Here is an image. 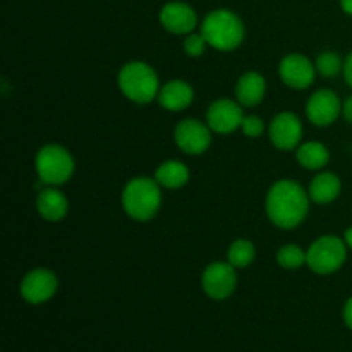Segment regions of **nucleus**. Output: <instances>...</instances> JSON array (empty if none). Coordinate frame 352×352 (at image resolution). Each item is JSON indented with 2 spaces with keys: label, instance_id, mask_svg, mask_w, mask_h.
Listing matches in <instances>:
<instances>
[{
  "label": "nucleus",
  "instance_id": "f257e3e1",
  "mask_svg": "<svg viewBox=\"0 0 352 352\" xmlns=\"http://www.w3.org/2000/svg\"><path fill=\"white\" fill-rule=\"evenodd\" d=\"M309 208L305 189L294 181H278L270 188L267 196V215L280 229H294Z\"/></svg>",
  "mask_w": 352,
  "mask_h": 352
},
{
  "label": "nucleus",
  "instance_id": "f03ea898",
  "mask_svg": "<svg viewBox=\"0 0 352 352\" xmlns=\"http://www.w3.org/2000/svg\"><path fill=\"white\" fill-rule=\"evenodd\" d=\"M201 34L206 43L222 52L236 50L244 40V24L227 9H217L205 17Z\"/></svg>",
  "mask_w": 352,
  "mask_h": 352
},
{
  "label": "nucleus",
  "instance_id": "7ed1b4c3",
  "mask_svg": "<svg viewBox=\"0 0 352 352\" xmlns=\"http://www.w3.org/2000/svg\"><path fill=\"white\" fill-rule=\"evenodd\" d=\"M160 184L148 177L133 179L122 192V206L127 215L140 222L151 220L160 210Z\"/></svg>",
  "mask_w": 352,
  "mask_h": 352
},
{
  "label": "nucleus",
  "instance_id": "20e7f679",
  "mask_svg": "<svg viewBox=\"0 0 352 352\" xmlns=\"http://www.w3.org/2000/svg\"><path fill=\"white\" fill-rule=\"evenodd\" d=\"M120 91L133 102L150 103L160 93L157 72L144 62H129L119 72Z\"/></svg>",
  "mask_w": 352,
  "mask_h": 352
},
{
  "label": "nucleus",
  "instance_id": "39448f33",
  "mask_svg": "<svg viewBox=\"0 0 352 352\" xmlns=\"http://www.w3.org/2000/svg\"><path fill=\"white\" fill-rule=\"evenodd\" d=\"M36 172L40 181L45 184L60 186L71 179L74 172V160L65 148L48 144L38 151Z\"/></svg>",
  "mask_w": 352,
  "mask_h": 352
},
{
  "label": "nucleus",
  "instance_id": "423d86ee",
  "mask_svg": "<svg viewBox=\"0 0 352 352\" xmlns=\"http://www.w3.org/2000/svg\"><path fill=\"white\" fill-rule=\"evenodd\" d=\"M347 258L346 241L336 236L320 237L309 246L306 253V263L313 272L320 275H329L339 270Z\"/></svg>",
  "mask_w": 352,
  "mask_h": 352
},
{
  "label": "nucleus",
  "instance_id": "0eeeda50",
  "mask_svg": "<svg viewBox=\"0 0 352 352\" xmlns=\"http://www.w3.org/2000/svg\"><path fill=\"white\" fill-rule=\"evenodd\" d=\"M203 291L212 299H227L237 285V275L230 263H212L203 272Z\"/></svg>",
  "mask_w": 352,
  "mask_h": 352
},
{
  "label": "nucleus",
  "instance_id": "6e6552de",
  "mask_svg": "<svg viewBox=\"0 0 352 352\" xmlns=\"http://www.w3.org/2000/svg\"><path fill=\"white\" fill-rule=\"evenodd\" d=\"M244 113L241 103L232 100H217L206 112V124L213 133L229 134L243 126Z\"/></svg>",
  "mask_w": 352,
  "mask_h": 352
},
{
  "label": "nucleus",
  "instance_id": "1a4fd4ad",
  "mask_svg": "<svg viewBox=\"0 0 352 352\" xmlns=\"http://www.w3.org/2000/svg\"><path fill=\"white\" fill-rule=\"evenodd\" d=\"M210 127L205 126L203 122L196 119H184L179 122L175 127V143L181 148L184 153L188 155H201L203 151L208 150L210 141H212V134H210Z\"/></svg>",
  "mask_w": 352,
  "mask_h": 352
},
{
  "label": "nucleus",
  "instance_id": "9d476101",
  "mask_svg": "<svg viewBox=\"0 0 352 352\" xmlns=\"http://www.w3.org/2000/svg\"><path fill=\"white\" fill-rule=\"evenodd\" d=\"M57 285V277L50 270L36 268L30 272L21 282V296L31 305H41L54 298Z\"/></svg>",
  "mask_w": 352,
  "mask_h": 352
},
{
  "label": "nucleus",
  "instance_id": "9b49d317",
  "mask_svg": "<svg viewBox=\"0 0 352 352\" xmlns=\"http://www.w3.org/2000/svg\"><path fill=\"white\" fill-rule=\"evenodd\" d=\"M342 112V105H340L339 96L330 89H320L311 98L308 100L306 105V116L311 120L315 126L325 127L330 126L337 120V117Z\"/></svg>",
  "mask_w": 352,
  "mask_h": 352
},
{
  "label": "nucleus",
  "instance_id": "f8f14e48",
  "mask_svg": "<svg viewBox=\"0 0 352 352\" xmlns=\"http://www.w3.org/2000/svg\"><path fill=\"white\" fill-rule=\"evenodd\" d=\"M302 138V124L291 112L278 113L270 124V140L278 150H294Z\"/></svg>",
  "mask_w": 352,
  "mask_h": 352
},
{
  "label": "nucleus",
  "instance_id": "ddd939ff",
  "mask_svg": "<svg viewBox=\"0 0 352 352\" xmlns=\"http://www.w3.org/2000/svg\"><path fill=\"white\" fill-rule=\"evenodd\" d=\"M278 72H280L282 81L294 89H306L315 81V65L308 57L299 54L287 55L280 62Z\"/></svg>",
  "mask_w": 352,
  "mask_h": 352
},
{
  "label": "nucleus",
  "instance_id": "4468645a",
  "mask_svg": "<svg viewBox=\"0 0 352 352\" xmlns=\"http://www.w3.org/2000/svg\"><path fill=\"white\" fill-rule=\"evenodd\" d=\"M160 23L174 34H189L196 28V12L184 2H170L160 10Z\"/></svg>",
  "mask_w": 352,
  "mask_h": 352
},
{
  "label": "nucleus",
  "instance_id": "2eb2a0df",
  "mask_svg": "<svg viewBox=\"0 0 352 352\" xmlns=\"http://www.w3.org/2000/svg\"><path fill=\"white\" fill-rule=\"evenodd\" d=\"M195 98V91L191 86L181 79H174L168 81L164 88L158 93V102L164 109L172 110V112H179V110L188 109Z\"/></svg>",
  "mask_w": 352,
  "mask_h": 352
},
{
  "label": "nucleus",
  "instance_id": "dca6fc26",
  "mask_svg": "<svg viewBox=\"0 0 352 352\" xmlns=\"http://www.w3.org/2000/svg\"><path fill=\"white\" fill-rule=\"evenodd\" d=\"M265 91H267V82L265 78L258 72H246L241 76L236 86L237 102L243 107H256L263 100Z\"/></svg>",
  "mask_w": 352,
  "mask_h": 352
},
{
  "label": "nucleus",
  "instance_id": "f3484780",
  "mask_svg": "<svg viewBox=\"0 0 352 352\" xmlns=\"http://www.w3.org/2000/svg\"><path fill=\"white\" fill-rule=\"evenodd\" d=\"M36 206L40 215L48 222H58L65 217L69 208V203L65 196L55 188H47L40 191L36 199Z\"/></svg>",
  "mask_w": 352,
  "mask_h": 352
},
{
  "label": "nucleus",
  "instance_id": "a211bd4d",
  "mask_svg": "<svg viewBox=\"0 0 352 352\" xmlns=\"http://www.w3.org/2000/svg\"><path fill=\"white\" fill-rule=\"evenodd\" d=\"M340 179L332 172L316 175L309 186V198L318 205H329L340 195Z\"/></svg>",
  "mask_w": 352,
  "mask_h": 352
},
{
  "label": "nucleus",
  "instance_id": "6ab92c4d",
  "mask_svg": "<svg viewBox=\"0 0 352 352\" xmlns=\"http://www.w3.org/2000/svg\"><path fill=\"white\" fill-rule=\"evenodd\" d=\"M155 181L167 189H179L189 181V170L184 164L177 160H168L158 167Z\"/></svg>",
  "mask_w": 352,
  "mask_h": 352
},
{
  "label": "nucleus",
  "instance_id": "aec40b11",
  "mask_svg": "<svg viewBox=\"0 0 352 352\" xmlns=\"http://www.w3.org/2000/svg\"><path fill=\"white\" fill-rule=\"evenodd\" d=\"M330 153L325 148V144L309 141V143L301 144L298 148V162L308 170H318L329 164Z\"/></svg>",
  "mask_w": 352,
  "mask_h": 352
},
{
  "label": "nucleus",
  "instance_id": "412c9836",
  "mask_svg": "<svg viewBox=\"0 0 352 352\" xmlns=\"http://www.w3.org/2000/svg\"><path fill=\"white\" fill-rule=\"evenodd\" d=\"M254 254H256V251H254L253 243L246 239H239L230 244L227 258H229V263L234 268H244L253 263Z\"/></svg>",
  "mask_w": 352,
  "mask_h": 352
},
{
  "label": "nucleus",
  "instance_id": "4be33fe9",
  "mask_svg": "<svg viewBox=\"0 0 352 352\" xmlns=\"http://www.w3.org/2000/svg\"><path fill=\"white\" fill-rule=\"evenodd\" d=\"M277 261L280 267L287 268V270H296L306 263V253L296 244H287L278 250Z\"/></svg>",
  "mask_w": 352,
  "mask_h": 352
},
{
  "label": "nucleus",
  "instance_id": "5701e85b",
  "mask_svg": "<svg viewBox=\"0 0 352 352\" xmlns=\"http://www.w3.org/2000/svg\"><path fill=\"white\" fill-rule=\"evenodd\" d=\"M316 69L325 78H336L344 71L342 58L336 54V52H323L318 58H316Z\"/></svg>",
  "mask_w": 352,
  "mask_h": 352
},
{
  "label": "nucleus",
  "instance_id": "b1692460",
  "mask_svg": "<svg viewBox=\"0 0 352 352\" xmlns=\"http://www.w3.org/2000/svg\"><path fill=\"white\" fill-rule=\"evenodd\" d=\"M206 40L203 34H188L184 40V52L189 57H199L205 52Z\"/></svg>",
  "mask_w": 352,
  "mask_h": 352
},
{
  "label": "nucleus",
  "instance_id": "393cba45",
  "mask_svg": "<svg viewBox=\"0 0 352 352\" xmlns=\"http://www.w3.org/2000/svg\"><path fill=\"white\" fill-rule=\"evenodd\" d=\"M263 127H265L263 120H261L260 117L248 116L244 117L241 129H243V133L246 134L248 138H258L261 136V133H263Z\"/></svg>",
  "mask_w": 352,
  "mask_h": 352
},
{
  "label": "nucleus",
  "instance_id": "a878e982",
  "mask_svg": "<svg viewBox=\"0 0 352 352\" xmlns=\"http://www.w3.org/2000/svg\"><path fill=\"white\" fill-rule=\"evenodd\" d=\"M344 78H346L347 85L352 88V52L347 55L346 62H344Z\"/></svg>",
  "mask_w": 352,
  "mask_h": 352
},
{
  "label": "nucleus",
  "instance_id": "bb28decb",
  "mask_svg": "<svg viewBox=\"0 0 352 352\" xmlns=\"http://www.w3.org/2000/svg\"><path fill=\"white\" fill-rule=\"evenodd\" d=\"M344 322L352 330V298L347 299L346 306H344Z\"/></svg>",
  "mask_w": 352,
  "mask_h": 352
},
{
  "label": "nucleus",
  "instance_id": "cd10ccee",
  "mask_svg": "<svg viewBox=\"0 0 352 352\" xmlns=\"http://www.w3.org/2000/svg\"><path fill=\"white\" fill-rule=\"evenodd\" d=\"M342 112H344V117H346L347 122L352 124V96H351V98H347V102L344 103Z\"/></svg>",
  "mask_w": 352,
  "mask_h": 352
},
{
  "label": "nucleus",
  "instance_id": "c85d7f7f",
  "mask_svg": "<svg viewBox=\"0 0 352 352\" xmlns=\"http://www.w3.org/2000/svg\"><path fill=\"white\" fill-rule=\"evenodd\" d=\"M340 7L344 9V12L352 16V0H340Z\"/></svg>",
  "mask_w": 352,
  "mask_h": 352
},
{
  "label": "nucleus",
  "instance_id": "c756f323",
  "mask_svg": "<svg viewBox=\"0 0 352 352\" xmlns=\"http://www.w3.org/2000/svg\"><path fill=\"white\" fill-rule=\"evenodd\" d=\"M344 241H346L347 248H351V250H352V227H351V229L346 230V237H344Z\"/></svg>",
  "mask_w": 352,
  "mask_h": 352
}]
</instances>
